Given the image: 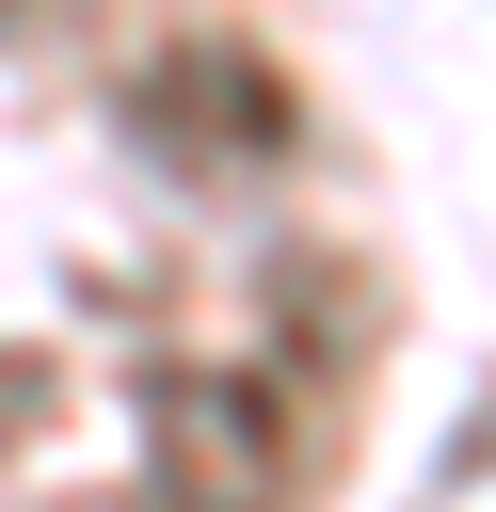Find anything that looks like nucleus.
<instances>
[{"mask_svg": "<svg viewBox=\"0 0 496 512\" xmlns=\"http://www.w3.org/2000/svg\"><path fill=\"white\" fill-rule=\"evenodd\" d=\"M176 112H208V128H192L208 160H272V144H288V80H272L256 48H176V64H144V128H176Z\"/></svg>", "mask_w": 496, "mask_h": 512, "instance_id": "obj_2", "label": "nucleus"}, {"mask_svg": "<svg viewBox=\"0 0 496 512\" xmlns=\"http://www.w3.org/2000/svg\"><path fill=\"white\" fill-rule=\"evenodd\" d=\"M144 448H160V496L176 512H272V432H256V384L240 368H176L144 400Z\"/></svg>", "mask_w": 496, "mask_h": 512, "instance_id": "obj_1", "label": "nucleus"}]
</instances>
